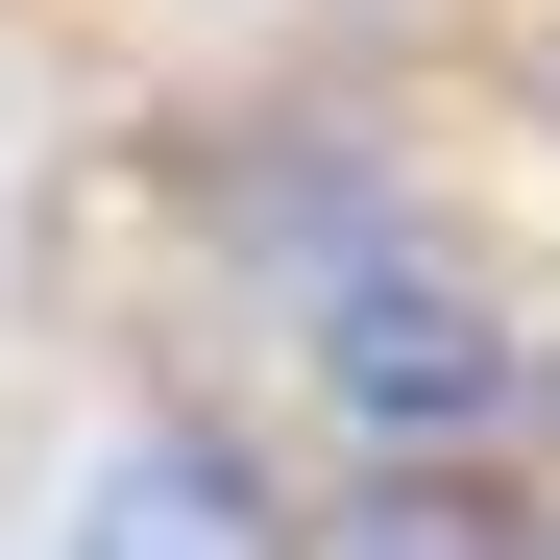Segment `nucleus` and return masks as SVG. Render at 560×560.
Returning <instances> with one entry per match:
<instances>
[{"mask_svg": "<svg viewBox=\"0 0 560 560\" xmlns=\"http://www.w3.org/2000/svg\"><path fill=\"white\" fill-rule=\"evenodd\" d=\"M73 560H293V488H268L244 439L147 415V439H98V463H73Z\"/></svg>", "mask_w": 560, "mask_h": 560, "instance_id": "2", "label": "nucleus"}, {"mask_svg": "<svg viewBox=\"0 0 560 560\" xmlns=\"http://www.w3.org/2000/svg\"><path fill=\"white\" fill-rule=\"evenodd\" d=\"M293 268V317H317V415L390 463H512V317L463 293V244L390 220V196H341V244H268Z\"/></svg>", "mask_w": 560, "mask_h": 560, "instance_id": "1", "label": "nucleus"}]
</instances>
